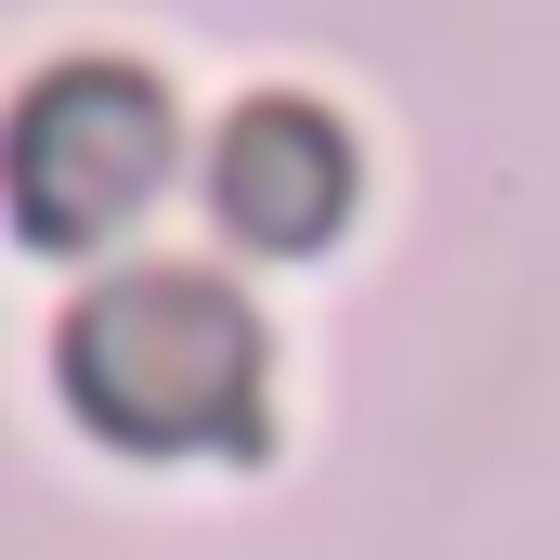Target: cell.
<instances>
[{"instance_id": "3", "label": "cell", "mask_w": 560, "mask_h": 560, "mask_svg": "<svg viewBox=\"0 0 560 560\" xmlns=\"http://www.w3.org/2000/svg\"><path fill=\"white\" fill-rule=\"evenodd\" d=\"M209 209L235 222V248H326L339 222H352V131L313 105V92H261V105H235L222 143H209Z\"/></svg>"}, {"instance_id": "2", "label": "cell", "mask_w": 560, "mask_h": 560, "mask_svg": "<svg viewBox=\"0 0 560 560\" xmlns=\"http://www.w3.org/2000/svg\"><path fill=\"white\" fill-rule=\"evenodd\" d=\"M170 183V92L143 66H52L26 105H13V222L39 248H92L118 235L143 196Z\"/></svg>"}, {"instance_id": "1", "label": "cell", "mask_w": 560, "mask_h": 560, "mask_svg": "<svg viewBox=\"0 0 560 560\" xmlns=\"http://www.w3.org/2000/svg\"><path fill=\"white\" fill-rule=\"evenodd\" d=\"M52 378L131 456H248L261 443V313L196 261H131L52 326Z\"/></svg>"}]
</instances>
